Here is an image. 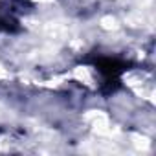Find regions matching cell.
<instances>
[{"mask_svg":"<svg viewBox=\"0 0 156 156\" xmlns=\"http://www.w3.org/2000/svg\"><path fill=\"white\" fill-rule=\"evenodd\" d=\"M92 64L98 68V72L103 75V92L105 94H112L119 88V77L125 70H129L130 62L118 59V57H105V55H98Z\"/></svg>","mask_w":156,"mask_h":156,"instance_id":"obj_1","label":"cell"}]
</instances>
